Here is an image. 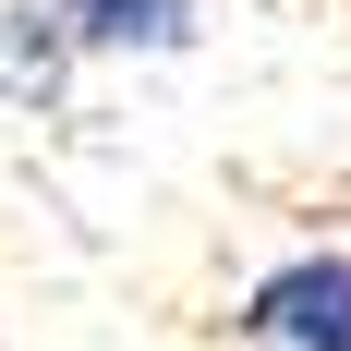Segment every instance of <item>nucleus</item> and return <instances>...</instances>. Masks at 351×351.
Instances as JSON below:
<instances>
[{"label": "nucleus", "mask_w": 351, "mask_h": 351, "mask_svg": "<svg viewBox=\"0 0 351 351\" xmlns=\"http://www.w3.org/2000/svg\"><path fill=\"white\" fill-rule=\"evenodd\" d=\"M73 36L49 25V0H12V12H0V109H12V121H36V109H61V85H73Z\"/></svg>", "instance_id": "obj_3"}, {"label": "nucleus", "mask_w": 351, "mask_h": 351, "mask_svg": "<svg viewBox=\"0 0 351 351\" xmlns=\"http://www.w3.org/2000/svg\"><path fill=\"white\" fill-rule=\"evenodd\" d=\"M230 351H351V243L279 254L230 303Z\"/></svg>", "instance_id": "obj_1"}, {"label": "nucleus", "mask_w": 351, "mask_h": 351, "mask_svg": "<svg viewBox=\"0 0 351 351\" xmlns=\"http://www.w3.org/2000/svg\"><path fill=\"white\" fill-rule=\"evenodd\" d=\"M49 25L73 36V61H182L194 36H206V12L194 0H49Z\"/></svg>", "instance_id": "obj_2"}]
</instances>
